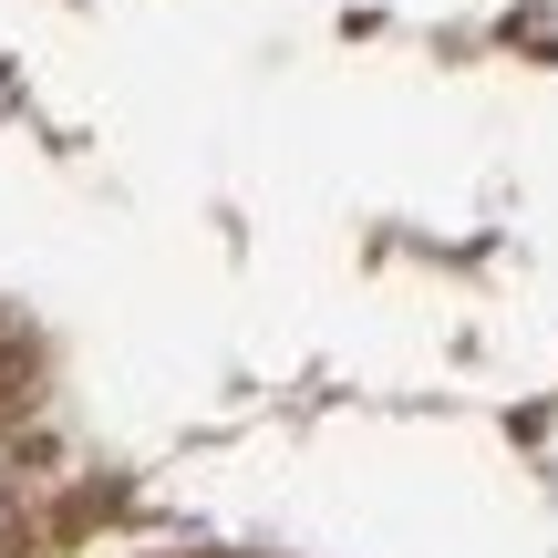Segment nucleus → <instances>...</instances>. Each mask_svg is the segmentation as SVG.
I'll use <instances>...</instances> for the list:
<instances>
[]
</instances>
